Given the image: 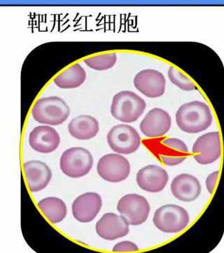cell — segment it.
Wrapping results in <instances>:
<instances>
[{
    "label": "cell",
    "mask_w": 224,
    "mask_h": 253,
    "mask_svg": "<svg viewBox=\"0 0 224 253\" xmlns=\"http://www.w3.org/2000/svg\"><path fill=\"white\" fill-rule=\"evenodd\" d=\"M107 143L114 152L130 155L138 150L141 138L137 131L128 125L121 124L113 126L108 133Z\"/></svg>",
    "instance_id": "obj_6"
},
{
    "label": "cell",
    "mask_w": 224,
    "mask_h": 253,
    "mask_svg": "<svg viewBox=\"0 0 224 253\" xmlns=\"http://www.w3.org/2000/svg\"><path fill=\"white\" fill-rule=\"evenodd\" d=\"M86 73L79 63H76L60 73L54 79V83L61 89H74L84 84Z\"/></svg>",
    "instance_id": "obj_20"
},
{
    "label": "cell",
    "mask_w": 224,
    "mask_h": 253,
    "mask_svg": "<svg viewBox=\"0 0 224 253\" xmlns=\"http://www.w3.org/2000/svg\"><path fill=\"white\" fill-rule=\"evenodd\" d=\"M134 85L147 97L156 99L165 93L166 81L162 73L153 69L141 71L134 78Z\"/></svg>",
    "instance_id": "obj_11"
},
{
    "label": "cell",
    "mask_w": 224,
    "mask_h": 253,
    "mask_svg": "<svg viewBox=\"0 0 224 253\" xmlns=\"http://www.w3.org/2000/svg\"><path fill=\"white\" fill-rule=\"evenodd\" d=\"M68 131L73 137L79 140H89L97 136L99 131L97 119L88 115L74 118L68 126Z\"/></svg>",
    "instance_id": "obj_19"
},
{
    "label": "cell",
    "mask_w": 224,
    "mask_h": 253,
    "mask_svg": "<svg viewBox=\"0 0 224 253\" xmlns=\"http://www.w3.org/2000/svg\"><path fill=\"white\" fill-rule=\"evenodd\" d=\"M117 210L129 225L137 226L147 220L151 208L144 196L132 194L126 195L119 200Z\"/></svg>",
    "instance_id": "obj_7"
},
{
    "label": "cell",
    "mask_w": 224,
    "mask_h": 253,
    "mask_svg": "<svg viewBox=\"0 0 224 253\" xmlns=\"http://www.w3.org/2000/svg\"><path fill=\"white\" fill-rule=\"evenodd\" d=\"M153 221L156 227L162 232L177 234L188 226L190 217L184 208L170 204L157 209Z\"/></svg>",
    "instance_id": "obj_4"
},
{
    "label": "cell",
    "mask_w": 224,
    "mask_h": 253,
    "mask_svg": "<svg viewBox=\"0 0 224 253\" xmlns=\"http://www.w3.org/2000/svg\"><path fill=\"white\" fill-rule=\"evenodd\" d=\"M219 176H220V172L216 171V172H212L207 177L206 182L205 183H206L207 191L210 194H213L214 191H215Z\"/></svg>",
    "instance_id": "obj_25"
},
{
    "label": "cell",
    "mask_w": 224,
    "mask_h": 253,
    "mask_svg": "<svg viewBox=\"0 0 224 253\" xmlns=\"http://www.w3.org/2000/svg\"><path fill=\"white\" fill-rule=\"evenodd\" d=\"M70 109L65 101L59 96L41 98L36 101L32 115L36 122L56 126L67 121Z\"/></svg>",
    "instance_id": "obj_2"
},
{
    "label": "cell",
    "mask_w": 224,
    "mask_h": 253,
    "mask_svg": "<svg viewBox=\"0 0 224 253\" xmlns=\"http://www.w3.org/2000/svg\"><path fill=\"white\" fill-rule=\"evenodd\" d=\"M172 126L170 114L165 110L155 108L149 111L140 123V130L147 137L155 139L165 135Z\"/></svg>",
    "instance_id": "obj_12"
},
{
    "label": "cell",
    "mask_w": 224,
    "mask_h": 253,
    "mask_svg": "<svg viewBox=\"0 0 224 253\" xmlns=\"http://www.w3.org/2000/svg\"><path fill=\"white\" fill-rule=\"evenodd\" d=\"M94 166V158L89 151L82 147H73L63 153L60 167L65 175L80 178L89 174Z\"/></svg>",
    "instance_id": "obj_5"
},
{
    "label": "cell",
    "mask_w": 224,
    "mask_h": 253,
    "mask_svg": "<svg viewBox=\"0 0 224 253\" xmlns=\"http://www.w3.org/2000/svg\"><path fill=\"white\" fill-rule=\"evenodd\" d=\"M102 206V200L97 193H86L74 200L72 211L76 220L91 222L98 214Z\"/></svg>",
    "instance_id": "obj_13"
},
{
    "label": "cell",
    "mask_w": 224,
    "mask_h": 253,
    "mask_svg": "<svg viewBox=\"0 0 224 253\" xmlns=\"http://www.w3.org/2000/svg\"><path fill=\"white\" fill-rule=\"evenodd\" d=\"M150 144L151 150L165 166H178L189 155L187 145L177 138H167L161 141H153Z\"/></svg>",
    "instance_id": "obj_8"
},
{
    "label": "cell",
    "mask_w": 224,
    "mask_h": 253,
    "mask_svg": "<svg viewBox=\"0 0 224 253\" xmlns=\"http://www.w3.org/2000/svg\"><path fill=\"white\" fill-rule=\"evenodd\" d=\"M38 207L52 224L61 222L67 215V206L59 198L48 197L38 203Z\"/></svg>",
    "instance_id": "obj_21"
},
{
    "label": "cell",
    "mask_w": 224,
    "mask_h": 253,
    "mask_svg": "<svg viewBox=\"0 0 224 253\" xmlns=\"http://www.w3.org/2000/svg\"><path fill=\"white\" fill-rule=\"evenodd\" d=\"M169 180L165 169L151 165L139 169L136 181L140 189L150 193H159L165 189Z\"/></svg>",
    "instance_id": "obj_15"
},
{
    "label": "cell",
    "mask_w": 224,
    "mask_h": 253,
    "mask_svg": "<svg viewBox=\"0 0 224 253\" xmlns=\"http://www.w3.org/2000/svg\"><path fill=\"white\" fill-rule=\"evenodd\" d=\"M25 176L30 191L38 192L49 185L52 172L49 166L39 161H31L23 165Z\"/></svg>",
    "instance_id": "obj_17"
},
{
    "label": "cell",
    "mask_w": 224,
    "mask_h": 253,
    "mask_svg": "<svg viewBox=\"0 0 224 253\" xmlns=\"http://www.w3.org/2000/svg\"><path fill=\"white\" fill-rule=\"evenodd\" d=\"M139 251L138 246L132 241H121L113 248L114 253H131Z\"/></svg>",
    "instance_id": "obj_24"
},
{
    "label": "cell",
    "mask_w": 224,
    "mask_h": 253,
    "mask_svg": "<svg viewBox=\"0 0 224 253\" xmlns=\"http://www.w3.org/2000/svg\"><path fill=\"white\" fill-rule=\"evenodd\" d=\"M96 232L107 241L120 239L128 234L129 224L122 216L115 213L104 214L96 224Z\"/></svg>",
    "instance_id": "obj_14"
},
{
    "label": "cell",
    "mask_w": 224,
    "mask_h": 253,
    "mask_svg": "<svg viewBox=\"0 0 224 253\" xmlns=\"http://www.w3.org/2000/svg\"><path fill=\"white\" fill-rule=\"evenodd\" d=\"M168 78L171 83L184 91H193L196 89L195 83L178 68L170 66L168 70Z\"/></svg>",
    "instance_id": "obj_23"
},
{
    "label": "cell",
    "mask_w": 224,
    "mask_h": 253,
    "mask_svg": "<svg viewBox=\"0 0 224 253\" xmlns=\"http://www.w3.org/2000/svg\"><path fill=\"white\" fill-rule=\"evenodd\" d=\"M147 104L145 101L133 91H122L113 98L111 113L121 122H135L143 114Z\"/></svg>",
    "instance_id": "obj_3"
},
{
    "label": "cell",
    "mask_w": 224,
    "mask_h": 253,
    "mask_svg": "<svg viewBox=\"0 0 224 253\" xmlns=\"http://www.w3.org/2000/svg\"><path fill=\"white\" fill-rule=\"evenodd\" d=\"M172 195L183 202H192L200 196L201 184L195 176L189 174H181L171 183Z\"/></svg>",
    "instance_id": "obj_18"
},
{
    "label": "cell",
    "mask_w": 224,
    "mask_h": 253,
    "mask_svg": "<svg viewBox=\"0 0 224 253\" xmlns=\"http://www.w3.org/2000/svg\"><path fill=\"white\" fill-rule=\"evenodd\" d=\"M175 118L181 130L188 134H197L210 127L213 115L208 105L195 101L181 106L176 113Z\"/></svg>",
    "instance_id": "obj_1"
},
{
    "label": "cell",
    "mask_w": 224,
    "mask_h": 253,
    "mask_svg": "<svg viewBox=\"0 0 224 253\" xmlns=\"http://www.w3.org/2000/svg\"><path fill=\"white\" fill-rule=\"evenodd\" d=\"M194 159L202 166L212 164L222 156V141L218 131L207 133L197 138L192 149Z\"/></svg>",
    "instance_id": "obj_10"
},
{
    "label": "cell",
    "mask_w": 224,
    "mask_h": 253,
    "mask_svg": "<svg viewBox=\"0 0 224 253\" xmlns=\"http://www.w3.org/2000/svg\"><path fill=\"white\" fill-rule=\"evenodd\" d=\"M117 62V55L116 53H109L94 56L84 60V63L89 67L96 71H107L115 66Z\"/></svg>",
    "instance_id": "obj_22"
},
{
    "label": "cell",
    "mask_w": 224,
    "mask_h": 253,
    "mask_svg": "<svg viewBox=\"0 0 224 253\" xmlns=\"http://www.w3.org/2000/svg\"><path fill=\"white\" fill-rule=\"evenodd\" d=\"M99 175L111 183L126 180L130 173L129 161L121 155L109 154L102 156L97 163Z\"/></svg>",
    "instance_id": "obj_9"
},
{
    "label": "cell",
    "mask_w": 224,
    "mask_h": 253,
    "mask_svg": "<svg viewBox=\"0 0 224 253\" xmlns=\"http://www.w3.org/2000/svg\"><path fill=\"white\" fill-rule=\"evenodd\" d=\"M61 137L59 132L50 126H38L30 134L32 149L41 154H51L59 148Z\"/></svg>",
    "instance_id": "obj_16"
}]
</instances>
